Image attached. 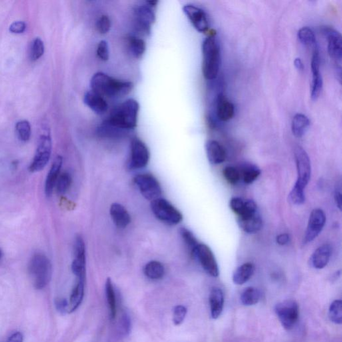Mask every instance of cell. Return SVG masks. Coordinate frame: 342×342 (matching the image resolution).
Listing matches in <instances>:
<instances>
[{"label":"cell","instance_id":"cell-1","mask_svg":"<svg viewBox=\"0 0 342 342\" xmlns=\"http://www.w3.org/2000/svg\"><path fill=\"white\" fill-rule=\"evenodd\" d=\"M92 91L108 98H117L128 95L133 89L132 82L112 78L103 72L94 74L90 80Z\"/></svg>","mask_w":342,"mask_h":342},{"label":"cell","instance_id":"cell-2","mask_svg":"<svg viewBox=\"0 0 342 342\" xmlns=\"http://www.w3.org/2000/svg\"><path fill=\"white\" fill-rule=\"evenodd\" d=\"M139 104L134 99H128L112 110L108 120L110 123L130 132L137 125Z\"/></svg>","mask_w":342,"mask_h":342},{"label":"cell","instance_id":"cell-3","mask_svg":"<svg viewBox=\"0 0 342 342\" xmlns=\"http://www.w3.org/2000/svg\"><path fill=\"white\" fill-rule=\"evenodd\" d=\"M202 72L205 79L212 80L218 76L221 64L220 48L214 38H205L202 44Z\"/></svg>","mask_w":342,"mask_h":342},{"label":"cell","instance_id":"cell-4","mask_svg":"<svg viewBox=\"0 0 342 342\" xmlns=\"http://www.w3.org/2000/svg\"><path fill=\"white\" fill-rule=\"evenodd\" d=\"M28 273L36 289L44 288L52 277V267L50 259L42 253L34 255L28 265Z\"/></svg>","mask_w":342,"mask_h":342},{"label":"cell","instance_id":"cell-5","mask_svg":"<svg viewBox=\"0 0 342 342\" xmlns=\"http://www.w3.org/2000/svg\"><path fill=\"white\" fill-rule=\"evenodd\" d=\"M239 227L245 233L253 234L263 227V220L256 203L251 199L244 200L243 206L237 215Z\"/></svg>","mask_w":342,"mask_h":342},{"label":"cell","instance_id":"cell-6","mask_svg":"<svg viewBox=\"0 0 342 342\" xmlns=\"http://www.w3.org/2000/svg\"><path fill=\"white\" fill-rule=\"evenodd\" d=\"M150 207L156 218L168 225H177L183 220L182 213L169 201L161 197L151 201Z\"/></svg>","mask_w":342,"mask_h":342},{"label":"cell","instance_id":"cell-7","mask_svg":"<svg viewBox=\"0 0 342 342\" xmlns=\"http://www.w3.org/2000/svg\"><path fill=\"white\" fill-rule=\"evenodd\" d=\"M294 156L297 173V181L294 187L305 190L311 179L310 159L306 151L299 146L295 147Z\"/></svg>","mask_w":342,"mask_h":342},{"label":"cell","instance_id":"cell-8","mask_svg":"<svg viewBox=\"0 0 342 342\" xmlns=\"http://www.w3.org/2000/svg\"><path fill=\"white\" fill-rule=\"evenodd\" d=\"M275 313L281 325L286 330L294 327L299 319L298 304L292 299H287L277 303L275 308Z\"/></svg>","mask_w":342,"mask_h":342},{"label":"cell","instance_id":"cell-9","mask_svg":"<svg viewBox=\"0 0 342 342\" xmlns=\"http://www.w3.org/2000/svg\"><path fill=\"white\" fill-rule=\"evenodd\" d=\"M52 152V140L49 134L40 136L35 156L29 166L31 173L43 170L49 162Z\"/></svg>","mask_w":342,"mask_h":342},{"label":"cell","instance_id":"cell-10","mask_svg":"<svg viewBox=\"0 0 342 342\" xmlns=\"http://www.w3.org/2000/svg\"><path fill=\"white\" fill-rule=\"evenodd\" d=\"M134 181L142 196L148 200L152 201L161 196V187L153 175L147 173L138 175Z\"/></svg>","mask_w":342,"mask_h":342},{"label":"cell","instance_id":"cell-11","mask_svg":"<svg viewBox=\"0 0 342 342\" xmlns=\"http://www.w3.org/2000/svg\"><path fill=\"white\" fill-rule=\"evenodd\" d=\"M196 257L201 267L211 276L217 277L219 275L218 264L213 251L207 245L199 243L193 254Z\"/></svg>","mask_w":342,"mask_h":342},{"label":"cell","instance_id":"cell-12","mask_svg":"<svg viewBox=\"0 0 342 342\" xmlns=\"http://www.w3.org/2000/svg\"><path fill=\"white\" fill-rule=\"evenodd\" d=\"M149 159L150 152L147 146L139 138H134L131 142L128 167L130 169H139L145 167Z\"/></svg>","mask_w":342,"mask_h":342},{"label":"cell","instance_id":"cell-13","mask_svg":"<svg viewBox=\"0 0 342 342\" xmlns=\"http://www.w3.org/2000/svg\"><path fill=\"white\" fill-rule=\"evenodd\" d=\"M325 222L326 216L324 211L321 209H313L309 215L303 243L307 244L316 239L322 231Z\"/></svg>","mask_w":342,"mask_h":342},{"label":"cell","instance_id":"cell-14","mask_svg":"<svg viewBox=\"0 0 342 342\" xmlns=\"http://www.w3.org/2000/svg\"><path fill=\"white\" fill-rule=\"evenodd\" d=\"M72 271L78 280L86 281V247L84 239L77 235L74 242V259Z\"/></svg>","mask_w":342,"mask_h":342},{"label":"cell","instance_id":"cell-15","mask_svg":"<svg viewBox=\"0 0 342 342\" xmlns=\"http://www.w3.org/2000/svg\"><path fill=\"white\" fill-rule=\"evenodd\" d=\"M134 22L138 31L146 35L150 33L152 24L155 22V14L147 5L136 6L134 10Z\"/></svg>","mask_w":342,"mask_h":342},{"label":"cell","instance_id":"cell-16","mask_svg":"<svg viewBox=\"0 0 342 342\" xmlns=\"http://www.w3.org/2000/svg\"><path fill=\"white\" fill-rule=\"evenodd\" d=\"M183 10L197 31L201 33H205L209 31V20L204 10L192 4L185 5Z\"/></svg>","mask_w":342,"mask_h":342},{"label":"cell","instance_id":"cell-17","mask_svg":"<svg viewBox=\"0 0 342 342\" xmlns=\"http://www.w3.org/2000/svg\"><path fill=\"white\" fill-rule=\"evenodd\" d=\"M311 68L312 72L311 98L313 101H316L323 89V79L320 73V58L317 46L313 48Z\"/></svg>","mask_w":342,"mask_h":342},{"label":"cell","instance_id":"cell-18","mask_svg":"<svg viewBox=\"0 0 342 342\" xmlns=\"http://www.w3.org/2000/svg\"><path fill=\"white\" fill-rule=\"evenodd\" d=\"M327 40V51L335 64L341 67L342 58V38L341 34L333 28H327L323 30Z\"/></svg>","mask_w":342,"mask_h":342},{"label":"cell","instance_id":"cell-19","mask_svg":"<svg viewBox=\"0 0 342 342\" xmlns=\"http://www.w3.org/2000/svg\"><path fill=\"white\" fill-rule=\"evenodd\" d=\"M205 150L211 164H221L226 160L227 154L224 147L216 140H208L205 144Z\"/></svg>","mask_w":342,"mask_h":342},{"label":"cell","instance_id":"cell-20","mask_svg":"<svg viewBox=\"0 0 342 342\" xmlns=\"http://www.w3.org/2000/svg\"><path fill=\"white\" fill-rule=\"evenodd\" d=\"M331 255V247L328 244L319 247L311 255L310 264L313 268L321 269L328 264Z\"/></svg>","mask_w":342,"mask_h":342},{"label":"cell","instance_id":"cell-21","mask_svg":"<svg viewBox=\"0 0 342 342\" xmlns=\"http://www.w3.org/2000/svg\"><path fill=\"white\" fill-rule=\"evenodd\" d=\"M84 102L92 111L98 114H103L108 110V105L105 98L92 90L86 92Z\"/></svg>","mask_w":342,"mask_h":342},{"label":"cell","instance_id":"cell-22","mask_svg":"<svg viewBox=\"0 0 342 342\" xmlns=\"http://www.w3.org/2000/svg\"><path fill=\"white\" fill-rule=\"evenodd\" d=\"M110 214L114 224L118 228L124 229L130 224L131 219L125 207L114 203L110 206Z\"/></svg>","mask_w":342,"mask_h":342},{"label":"cell","instance_id":"cell-23","mask_svg":"<svg viewBox=\"0 0 342 342\" xmlns=\"http://www.w3.org/2000/svg\"><path fill=\"white\" fill-rule=\"evenodd\" d=\"M62 162H63V158L62 156L59 155L56 156L46 177L45 193L46 196L48 197H51L53 193L54 187L56 186V182L60 176Z\"/></svg>","mask_w":342,"mask_h":342},{"label":"cell","instance_id":"cell-24","mask_svg":"<svg viewBox=\"0 0 342 342\" xmlns=\"http://www.w3.org/2000/svg\"><path fill=\"white\" fill-rule=\"evenodd\" d=\"M216 114L217 118L223 122L229 121L234 116L235 106L223 94L217 98Z\"/></svg>","mask_w":342,"mask_h":342},{"label":"cell","instance_id":"cell-25","mask_svg":"<svg viewBox=\"0 0 342 342\" xmlns=\"http://www.w3.org/2000/svg\"><path fill=\"white\" fill-rule=\"evenodd\" d=\"M211 315L213 319H216L223 312L224 307V294L219 287H213L209 295Z\"/></svg>","mask_w":342,"mask_h":342},{"label":"cell","instance_id":"cell-26","mask_svg":"<svg viewBox=\"0 0 342 342\" xmlns=\"http://www.w3.org/2000/svg\"><path fill=\"white\" fill-rule=\"evenodd\" d=\"M128 132L110 123L107 120H104L97 128L98 135L102 138H122L127 135Z\"/></svg>","mask_w":342,"mask_h":342},{"label":"cell","instance_id":"cell-27","mask_svg":"<svg viewBox=\"0 0 342 342\" xmlns=\"http://www.w3.org/2000/svg\"><path fill=\"white\" fill-rule=\"evenodd\" d=\"M86 281L78 280L77 283L72 289L68 303V311L73 312L79 307L83 301L84 291H85Z\"/></svg>","mask_w":342,"mask_h":342},{"label":"cell","instance_id":"cell-28","mask_svg":"<svg viewBox=\"0 0 342 342\" xmlns=\"http://www.w3.org/2000/svg\"><path fill=\"white\" fill-rule=\"evenodd\" d=\"M255 266L253 263H246L241 265L233 273V283L238 285L245 284L253 276Z\"/></svg>","mask_w":342,"mask_h":342},{"label":"cell","instance_id":"cell-29","mask_svg":"<svg viewBox=\"0 0 342 342\" xmlns=\"http://www.w3.org/2000/svg\"><path fill=\"white\" fill-rule=\"evenodd\" d=\"M310 121L308 117L303 114H296L291 122V131L297 138H301L308 130Z\"/></svg>","mask_w":342,"mask_h":342},{"label":"cell","instance_id":"cell-30","mask_svg":"<svg viewBox=\"0 0 342 342\" xmlns=\"http://www.w3.org/2000/svg\"><path fill=\"white\" fill-rule=\"evenodd\" d=\"M106 297L107 300L109 315L112 320L116 318L117 314V301L116 292L111 279L108 278L105 285Z\"/></svg>","mask_w":342,"mask_h":342},{"label":"cell","instance_id":"cell-31","mask_svg":"<svg viewBox=\"0 0 342 342\" xmlns=\"http://www.w3.org/2000/svg\"><path fill=\"white\" fill-rule=\"evenodd\" d=\"M144 273L148 278L152 280H158L163 277L165 269L163 265L159 261H151L144 267Z\"/></svg>","mask_w":342,"mask_h":342},{"label":"cell","instance_id":"cell-32","mask_svg":"<svg viewBox=\"0 0 342 342\" xmlns=\"http://www.w3.org/2000/svg\"><path fill=\"white\" fill-rule=\"evenodd\" d=\"M128 49L132 56L136 58L142 57L146 51V43L142 38L130 36L128 39Z\"/></svg>","mask_w":342,"mask_h":342},{"label":"cell","instance_id":"cell-33","mask_svg":"<svg viewBox=\"0 0 342 342\" xmlns=\"http://www.w3.org/2000/svg\"><path fill=\"white\" fill-rule=\"evenodd\" d=\"M261 292L256 287H247L242 295H241V300L243 304L246 306H251L257 304L260 300Z\"/></svg>","mask_w":342,"mask_h":342},{"label":"cell","instance_id":"cell-34","mask_svg":"<svg viewBox=\"0 0 342 342\" xmlns=\"http://www.w3.org/2000/svg\"><path fill=\"white\" fill-rule=\"evenodd\" d=\"M297 38L303 45L314 48L317 46L316 38L312 30L308 27L301 28L297 32Z\"/></svg>","mask_w":342,"mask_h":342},{"label":"cell","instance_id":"cell-35","mask_svg":"<svg viewBox=\"0 0 342 342\" xmlns=\"http://www.w3.org/2000/svg\"><path fill=\"white\" fill-rule=\"evenodd\" d=\"M241 173V176L246 184H251L256 181L261 175V170L253 164H246L243 166Z\"/></svg>","mask_w":342,"mask_h":342},{"label":"cell","instance_id":"cell-36","mask_svg":"<svg viewBox=\"0 0 342 342\" xmlns=\"http://www.w3.org/2000/svg\"><path fill=\"white\" fill-rule=\"evenodd\" d=\"M72 184V177L69 173L64 172L60 174L57 182H56V191L58 194L63 195L70 189Z\"/></svg>","mask_w":342,"mask_h":342},{"label":"cell","instance_id":"cell-37","mask_svg":"<svg viewBox=\"0 0 342 342\" xmlns=\"http://www.w3.org/2000/svg\"><path fill=\"white\" fill-rule=\"evenodd\" d=\"M329 317L335 324L342 323V302L341 300H335L331 303L329 308Z\"/></svg>","mask_w":342,"mask_h":342},{"label":"cell","instance_id":"cell-38","mask_svg":"<svg viewBox=\"0 0 342 342\" xmlns=\"http://www.w3.org/2000/svg\"><path fill=\"white\" fill-rule=\"evenodd\" d=\"M181 237H182L183 241L188 247L189 251L191 254H193L195 249H196L197 245L199 244L198 241L197 240L196 237L193 235V233L189 229L185 228H181L179 230Z\"/></svg>","mask_w":342,"mask_h":342},{"label":"cell","instance_id":"cell-39","mask_svg":"<svg viewBox=\"0 0 342 342\" xmlns=\"http://www.w3.org/2000/svg\"><path fill=\"white\" fill-rule=\"evenodd\" d=\"M16 132L20 139L23 142H27L31 136V126L27 120H21L16 124Z\"/></svg>","mask_w":342,"mask_h":342},{"label":"cell","instance_id":"cell-40","mask_svg":"<svg viewBox=\"0 0 342 342\" xmlns=\"http://www.w3.org/2000/svg\"><path fill=\"white\" fill-rule=\"evenodd\" d=\"M223 174L227 182L231 185H236L241 180L240 170L233 166L225 167L223 171Z\"/></svg>","mask_w":342,"mask_h":342},{"label":"cell","instance_id":"cell-41","mask_svg":"<svg viewBox=\"0 0 342 342\" xmlns=\"http://www.w3.org/2000/svg\"><path fill=\"white\" fill-rule=\"evenodd\" d=\"M44 52V45L43 42L42 41L40 38H36L34 40L33 44H32L31 53V59L36 61L42 57Z\"/></svg>","mask_w":342,"mask_h":342},{"label":"cell","instance_id":"cell-42","mask_svg":"<svg viewBox=\"0 0 342 342\" xmlns=\"http://www.w3.org/2000/svg\"><path fill=\"white\" fill-rule=\"evenodd\" d=\"M187 314V309L184 305H179L173 310V323L175 325H181L184 321Z\"/></svg>","mask_w":342,"mask_h":342},{"label":"cell","instance_id":"cell-43","mask_svg":"<svg viewBox=\"0 0 342 342\" xmlns=\"http://www.w3.org/2000/svg\"><path fill=\"white\" fill-rule=\"evenodd\" d=\"M289 199L293 205H301L305 201V190L297 188L293 186L292 190L289 194Z\"/></svg>","mask_w":342,"mask_h":342},{"label":"cell","instance_id":"cell-44","mask_svg":"<svg viewBox=\"0 0 342 342\" xmlns=\"http://www.w3.org/2000/svg\"><path fill=\"white\" fill-rule=\"evenodd\" d=\"M111 28V22L107 16H102L98 20L96 28L101 34H107Z\"/></svg>","mask_w":342,"mask_h":342},{"label":"cell","instance_id":"cell-45","mask_svg":"<svg viewBox=\"0 0 342 342\" xmlns=\"http://www.w3.org/2000/svg\"><path fill=\"white\" fill-rule=\"evenodd\" d=\"M96 54L98 57L102 61H107L109 58V48H108V42L105 40H102L98 44Z\"/></svg>","mask_w":342,"mask_h":342},{"label":"cell","instance_id":"cell-46","mask_svg":"<svg viewBox=\"0 0 342 342\" xmlns=\"http://www.w3.org/2000/svg\"><path fill=\"white\" fill-rule=\"evenodd\" d=\"M243 203H244V200L243 199L240 197H233L231 199L229 206L231 210L237 215L242 209Z\"/></svg>","mask_w":342,"mask_h":342},{"label":"cell","instance_id":"cell-47","mask_svg":"<svg viewBox=\"0 0 342 342\" xmlns=\"http://www.w3.org/2000/svg\"><path fill=\"white\" fill-rule=\"evenodd\" d=\"M26 24L24 22H16L10 26V31L14 34H21L25 31Z\"/></svg>","mask_w":342,"mask_h":342},{"label":"cell","instance_id":"cell-48","mask_svg":"<svg viewBox=\"0 0 342 342\" xmlns=\"http://www.w3.org/2000/svg\"><path fill=\"white\" fill-rule=\"evenodd\" d=\"M56 307L61 312L68 311V303L65 299H59L56 301Z\"/></svg>","mask_w":342,"mask_h":342},{"label":"cell","instance_id":"cell-49","mask_svg":"<svg viewBox=\"0 0 342 342\" xmlns=\"http://www.w3.org/2000/svg\"><path fill=\"white\" fill-rule=\"evenodd\" d=\"M341 188L340 185L337 187L336 189H335L334 193V199L335 204H336L337 207H338L339 210L341 211Z\"/></svg>","mask_w":342,"mask_h":342},{"label":"cell","instance_id":"cell-50","mask_svg":"<svg viewBox=\"0 0 342 342\" xmlns=\"http://www.w3.org/2000/svg\"><path fill=\"white\" fill-rule=\"evenodd\" d=\"M276 242L279 245H285L289 242V236L287 233H282L276 237Z\"/></svg>","mask_w":342,"mask_h":342},{"label":"cell","instance_id":"cell-51","mask_svg":"<svg viewBox=\"0 0 342 342\" xmlns=\"http://www.w3.org/2000/svg\"><path fill=\"white\" fill-rule=\"evenodd\" d=\"M23 335L20 332H16L12 334L6 342H23Z\"/></svg>","mask_w":342,"mask_h":342},{"label":"cell","instance_id":"cell-52","mask_svg":"<svg viewBox=\"0 0 342 342\" xmlns=\"http://www.w3.org/2000/svg\"><path fill=\"white\" fill-rule=\"evenodd\" d=\"M122 327H123L124 332L126 333L130 332V319L126 315H124L123 318H122Z\"/></svg>","mask_w":342,"mask_h":342},{"label":"cell","instance_id":"cell-53","mask_svg":"<svg viewBox=\"0 0 342 342\" xmlns=\"http://www.w3.org/2000/svg\"><path fill=\"white\" fill-rule=\"evenodd\" d=\"M294 65L298 70L302 71L304 69V65H303L302 60L300 58H297L294 60Z\"/></svg>","mask_w":342,"mask_h":342},{"label":"cell","instance_id":"cell-54","mask_svg":"<svg viewBox=\"0 0 342 342\" xmlns=\"http://www.w3.org/2000/svg\"><path fill=\"white\" fill-rule=\"evenodd\" d=\"M12 168H13L14 169H15V170L17 169L18 165V160H14V162H12Z\"/></svg>","mask_w":342,"mask_h":342},{"label":"cell","instance_id":"cell-55","mask_svg":"<svg viewBox=\"0 0 342 342\" xmlns=\"http://www.w3.org/2000/svg\"><path fill=\"white\" fill-rule=\"evenodd\" d=\"M2 251L1 249H0V259H2Z\"/></svg>","mask_w":342,"mask_h":342}]
</instances>
